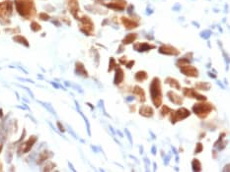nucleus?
<instances>
[{"label": "nucleus", "instance_id": "1", "mask_svg": "<svg viewBox=\"0 0 230 172\" xmlns=\"http://www.w3.org/2000/svg\"><path fill=\"white\" fill-rule=\"evenodd\" d=\"M17 12L23 18L30 19L36 15V6L33 0H15Z\"/></svg>", "mask_w": 230, "mask_h": 172}, {"label": "nucleus", "instance_id": "2", "mask_svg": "<svg viewBox=\"0 0 230 172\" xmlns=\"http://www.w3.org/2000/svg\"><path fill=\"white\" fill-rule=\"evenodd\" d=\"M151 100L155 107H160L162 104V89H161V81L158 77H154L149 86Z\"/></svg>", "mask_w": 230, "mask_h": 172}, {"label": "nucleus", "instance_id": "3", "mask_svg": "<svg viewBox=\"0 0 230 172\" xmlns=\"http://www.w3.org/2000/svg\"><path fill=\"white\" fill-rule=\"evenodd\" d=\"M193 112L201 119H206L211 114V112L214 109L212 103L206 102V100L200 101L193 105Z\"/></svg>", "mask_w": 230, "mask_h": 172}, {"label": "nucleus", "instance_id": "4", "mask_svg": "<svg viewBox=\"0 0 230 172\" xmlns=\"http://www.w3.org/2000/svg\"><path fill=\"white\" fill-rule=\"evenodd\" d=\"M169 114H170L171 123L176 124L179 121H182V120L188 118V117L191 115V111H189V110L185 107H181L178 110H172Z\"/></svg>", "mask_w": 230, "mask_h": 172}, {"label": "nucleus", "instance_id": "5", "mask_svg": "<svg viewBox=\"0 0 230 172\" xmlns=\"http://www.w3.org/2000/svg\"><path fill=\"white\" fill-rule=\"evenodd\" d=\"M81 21V25H80V31L82 32L86 36H94V23L92 22V20L87 17V16H83L81 19H79Z\"/></svg>", "mask_w": 230, "mask_h": 172}, {"label": "nucleus", "instance_id": "6", "mask_svg": "<svg viewBox=\"0 0 230 172\" xmlns=\"http://www.w3.org/2000/svg\"><path fill=\"white\" fill-rule=\"evenodd\" d=\"M183 91V94L187 98H190V99H198L199 101H204V100H206V96L201 94L200 93H198L195 91V89H191V88H184L182 89Z\"/></svg>", "mask_w": 230, "mask_h": 172}, {"label": "nucleus", "instance_id": "7", "mask_svg": "<svg viewBox=\"0 0 230 172\" xmlns=\"http://www.w3.org/2000/svg\"><path fill=\"white\" fill-rule=\"evenodd\" d=\"M37 140H38V137L37 136H31L29 138L28 141L23 143L21 146H20V148L18 149V154H26V153H28V151H30V149H32V147L36 144Z\"/></svg>", "mask_w": 230, "mask_h": 172}, {"label": "nucleus", "instance_id": "8", "mask_svg": "<svg viewBox=\"0 0 230 172\" xmlns=\"http://www.w3.org/2000/svg\"><path fill=\"white\" fill-rule=\"evenodd\" d=\"M158 52L164 55H174V56H178L180 54V50L170 44H162L158 48Z\"/></svg>", "mask_w": 230, "mask_h": 172}, {"label": "nucleus", "instance_id": "9", "mask_svg": "<svg viewBox=\"0 0 230 172\" xmlns=\"http://www.w3.org/2000/svg\"><path fill=\"white\" fill-rule=\"evenodd\" d=\"M180 71L182 74L188 76V77H193V78L199 77V70L195 66H192L190 64L180 67Z\"/></svg>", "mask_w": 230, "mask_h": 172}, {"label": "nucleus", "instance_id": "10", "mask_svg": "<svg viewBox=\"0 0 230 172\" xmlns=\"http://www.w3.org/2000/svg\"><path fill=\"white\" fill-rule=\"evenodd\" d=\"M126 5V0H113L111 3L105 4V6L108 7V8H111L113 10H117V11H123L125 9Z\"/></svg>", "mask_w": 230, "mask_h": 172}, {"label": "nucleus", "instance_id": "11", "mask_svg": "<svg viewBox=\"0 0 230 172\" xmlns=\"http://www.w3.org/2000/svg\"><path fill=\"white\" fill-rule=\"evenodd\" d=\"M154 48H155L154 44H150L148 43H137L133 44V49L138 52H146L151 49H154Z\"/></svg>", "mask_w": 230, "mask_h": 172}, {"label": "nucleus", "instance_id": "12", "mask_svg": "<svg viewBox=\"0 0 230 172\" xmlns=\"http://www.w3.org/2000/svg\"><path fill=\"white\" fill-rule=\"evenodd\" d=\"M67 6H68V9L70 11V13L74 16V18L79 20L78 12L80 11V7H79V3H78L77 0H68Z\"/></svg>", "mask_w": 230, "mask_h": 172}, {"label": "nucleus", "instance_id": "13", "mask_svg": "<svg viewBox=\"0 0 230 172\" xmlns=\"http://www.w3.org/2000/svg\"><path fill=\"white\" fill-rule=\"evenodd\" d=\"M116 72H115V78H114V84L115 85H120L123 83L124 79H125V72L124 70L120 67V65H118L116 67Z\"/></svg>", "mask_w": 230, "mask_h": 172}, {"label": "nucleus", "instance_id": "14", "mask_svg": "<svg viewBox=\"0 0 230 172\" xmlns=\"http://www.w3.org/2000/svg\"><path fill=\"white\" fill-rule=\"evenodd\" d=\"M121 23H123L124 27L126 28V30H133L135 28H137L139 25L136 21H134L132 19H130V18H126V17H121L120 19Z\"/></svg>", "mask_w": 230, "mask_h": 172}, {"label": "nucleus", "instance_id": "15", "mask_svg": "<svg viewBox=\"0 0 230 172\" xmlns=\"http://www.w3.org/2000/svg\"><path fill=\"white\" fill-rule=\"evenodd\" d=\"M132 93L137 96V99L139 100L140 103H144L146 101V96H145V92L144 89L139 87V86H135L133 87V89H132Z\"/></svg>", "mask_w": 230, "mask_h": 172}, {"label": "nucleus", "instance_id": "16", "mask_svg": "<svg viewBox=\"0 0 230 172\" xmlns=\"http://www.w3.org/2000/svg\"><path fill=\"white\" fill-rule=\"evenodd\" d=\"M167 96H168L169 100H170L171 102H173L174 104L181 105L182 103H183V98H182V96L179 95L177 93L173 92V91L168 92V93H167Z\"/></svg>", "mask_w": 230, "mask_h": 172}, {"label": "nucleus", "instance_id": "17", "mask_svg": "<svg viewBox=\"0 0 230 172\" xmlns=\"http://www.w3.org/2000/svg\"><path fill=\"white\" fill-rule=\"evenodd\" d=\"M75 73L78 76H81V77H83V78L89 77V74H88L84 64L81 63V62H79V61H77L75 63Z\"/></svg>", "mask_w": 230, "mask_h": 172}, {"label": "nucleus", "instance_id": "18", "mask_svg": "<svg viewBox=\"0 0 230 172\" xmlns=\"http://www.w3.org/2000/svg\"><path fill=\"white\" fill-rule=\"evenodd\" d=\"M139 114L143 117L150 118V117H152L154 115V110L149 105H141L139 107Z\"/></svg>", "mask_w": 230, "mask_h": 172}, {"label": "nucleus", "instance_id": "19", "mask_svg": "<svg viewBox=\"0 0 230 172\" xmlns=\"http://www.w3.org/2000/svg\"><path fill=\"white\" fill-rule=\"evenodd\" d=\"M136 38H137V33H127L123 39V44H131L134 43V40H136Z\"/></svg>", "mask_w": 230, "mask_h": 172}, {"label": "nucleus", "instance_id": "20", "mask_svg": "<svg viewBox=\"0 0 230 172\" xmlns=\"http://www.w3.org/2000/svg\"><path fill=\"white\" fill-rule=\"evenodd\" d=\"M165 83L166 84H169V86H170L171 88H174V89H181V85H180V83L178 82V80H176L174 78H171V77H168L166 78L165 80Z\"/></svg>", "mask_w": 230, "mask_h": 172}, {"label": "nucleus", "instance_id": "21", "mask_svg": "<svg viewBox=\"0 0 230 172\" xmlns=\"http://www.w3.org/2000/svg\"><path fill=\"white\" fill-rule=\"evenodd\" d=\"M148 79V74L145 71H138L134 74V80L137 82H143Z\"/></svg>", "mask_w": 230, "mask_h": 172}, {"label": "nucleus", "instance_id": "22", "mask_svg": "<svg viewBox=\"0 0 230 172\" xmlns=\"http://www.w3.org/2000/svg\"><path fill=\"white\" fill-rule=\"evenodd\" d=\"M211 84L206 82H197L195 84V88L201 89V91H209L211 89Z\"/></svg>", "mask_w": 230, "mask_h": 172}, {"label": "nucleus", "instance_id": "23", "mask_svg": "<svg viewBox=\"0 0 230 172\" xmlns=\"http://www.w3.org/2000/svg\"><path fill=\"white\" fill-rule=\"evenodd\" d=\"M53 154L51 151H49V150H44L42 154H40L39 156V159H38V164H40L42 162H44L45 160H46L48 158H50L51 156H52Z\"/></svg>", "mask_w": 230, "mask_h": 172}, {"label": "nucleus", "instance_id": "24", "mask_svg": "<svg viewBox=\"0 0 230 172\" xmlns=\"http://www.w3.org/2000/svg\"><path fill=\"white\" fill-rule=\"evenodd\" d=\"M13 40H14L15 43H18L23 44V45L26 46V47H29V46H30L28 39H27V38H26L25 37H23V36H15L14 38H13Z\"/></svg>", "mask_w": 230, "mask_h": 172}, {"label": "nucleus", "instance_id": "25", "mask_svg": "<svg viewBox=\"0 0 230 172\" xmlns=\"http://www.w3.org/2000/svg\"><path fill=\"white\" fill-rule=\"evenodd\" d=\"M192 169L194 171H201V163L198 158H194L192 161Z\"/></svg>", "mask_w": 230, "mask_h": 172}, {"label": "nucleus", "instance_id": "26", "mask_svg": "<svg viewBox=\"0 0 230 172\" xmlns=\"http://www.w3.org/2000/svg\"><path fill=\"white\" fill-rule=\"evenodd\" d=\"M76 107H77V110H78V112L81 114V116L83 117V119L85 120V123H86V126H87V133H88V135L89 136H91V131H90V124H89V122H88V119H87V117L80 111V109H79V105H78V103L76 102Z\"/></svg>", "mask_w": 230, "mask_h": 172}, {"label": "nucleus", "instance_id": "27", "mask_svg": "<svg viewBox=\"0 0 230 172\" xmlns=\"http://www.w3.org/2000/svg\"><path fill=\"white\" fill-rule=\"evenodd\" d=\"M188 64H191V61L187 59L186 57H183V58H180L178 61H177V63H176V65H177L179 68L182 67V66H185V65H188Z\"/></svg>", "mask_w": 230, "mask_h": 172}, {"label": "nucleus", "instance_id": "28", "mask_svg": "<svg viewBox=\"0 0 230 172\" xmlns=\"http://www.w3.org/2000/svg\"><path fill=\"white\" fill-rule=\"evenodd\" d=\"M171 111H172V109L170 107H168L167 105H163V106H162V108H161V110H160V115L162 117H165Z\"/></svg>", "mask_w": 230, "mask_h": 172}, {"label": "nucleus", "instance_id": "29", "mask_svg": "<svg viewBox=\"0 0 230 172\" xmlns=\"http://www.w3.org/2000/svg\"><path fill=\"white\" fill-rule=\"evenodd\" d=\"M119 64H117L116 59L114 57H110V63H109V69H108V72H112L114 69H116V67Z\"/></svg>", "mask_w": 230, "mask_h": 172}, {"label": "nucleus", "instance_id": "30", "mask_svg": "<svg viewBox=\"0 0 230 172\" xmlns=\"http://www.w3.org/2000/svg\"><path fill=\"white\" fill-rule=\"evenodd\" d=\"M31 30L36 33V32H39V31L42 30V27H40V25H39L37 22H32L31 23Z\"/></svg>", "mask_w": 230, "mask_h": 172}, {"label": "nucleus", "instance_id": "31", "mask_svg": "<svg viewBox=\"0 0 230 172\" xmlns=\"http://www.w3.org/2000/svg\"><path fill=\"white\" fill-rule=\"evenodd\" d=\"M56 166V163H53V162H48V163L45 164V167H44L43 169H44L45 171H50V170H52Z\"/></svg>", "mask_w": 230, "mask_h": 172}, {"label": "nucleus", "instance_id": "32", "mask_svg": "<svg viewBox=\"0 0 230 172\" xmlns=\"http://www.w3.org/2000/svg\"><path fill=\"white\" fill-rule=\"evenodd\" d=\"M202 149H204V144H202L201 143H198L197 147H195V154H198L201 153Z\"/></svg>", "mask_w": 230, "mask_h": 172}, {"label": "nucleus", "instance_id": "33", "mask_svg": "<svg viewBox=\"0 0 230 172\" xmlns=\"http://www.w3.org/2000/svg\"><path fill=\"white\" fill-rule=\"evenodd\" d=\"M211 36V31H204L202 33H201V37L202 38H205V39H208L209 38V37Z\"/></svg>", "mask_w": 230, "mask_h": 172}, {"label": "nucleus", "instance_id": "34", "mask_svg": "<svg viewBox=\"0 0 230 172\" xmlns=\"http://www.w3.org/2000/svg\"><path fill=\"white\" fill-rule=\"evenodd\" d=\"M39 18L43 21H49L50 20V16L46 13H40L39 15Z\"/></svg>", "mask_w": 230, "mask_h": 172}, {"label": "nucleus", "instance_id": "35", "mask_svg": "<svg viewBox=\"0 0 230 172\" xmlns=\"http://www.w3.org/2000/svg\"><path fill=\"white\" fill-rule=\"evenodd\" d=\"M40 103H42L43 105H45V108H48V109L50 110V111H51V112L52 114H55V115H56V112H55V110H53V108H52V107H51V106L50 104H46V103H45V102H40Z\"/></svg>", "mask_w": 230, "mask_h": 172}, {"label": "nucleus", "instance_id": "36", "mask_svg": "<svg viewBox=\"0 0 230 172\" xmlns=\"http://www.w3.org/2000/svg\"><path fill=\"white\" fill-rule=\"evenodd\" d=\"M134 63H135V61H134V60H131V61L126 62V63L125 65L126 66V68H127V69H131V68L133 67Z\"/></svg>", "mask_w": 230, "mask_h": 172}, {"label": "nucleus", "instance_id": "37", "mask_svg": "<svg viewBox=\"0 0 230 172\" xmlns=\"http://www.w3.org/2000/svg\"><path fill=\"white\" fill-rule=\"evenodd\" d=\"M57 127H58L59 131H60V132H62V133H64V132H65V129L63 128L62 124L60 123V122H57Z\"/></svg>", "mask_w": 230, "mask_h": 172}, {"label": "nucleus", "instance_id": "38", "mask_svg": "<svg viewBox=\"0 0 230 172\" xmlns=\"http://www.w3.org/2000/svg\"><path fill=\"white\" fill-rule=\"evenodd\" d=\"M126 60H127L126 56H123V57H120V58L119 61H120V64H124V65H125V64L126 63V62H127Z\"/></svg>", "mask_w": 230, "mask_h": 172}, {"label": "nucleus", "instance_id": "39", "mask_svg": "<svg viewBox=\"0 0 230 172\" xmlns=\"http://www.w3.org/2000/svg\"><path fill=\"white\" fill-rule=\"evenodd\" d=\"M185 57L192 62V60H193V52H188V53L185 55Z\"/></svg>", "mask_w": 230, "mask_h": 172}, {"label": "nucleus", "instance_id": "40", "mask_svg": "<svg viewBox=\"0 0 230 172\" xmlns=\"http://www.w3.org/2000/svg\"><path fill=\"white\" fill-rule=\"evenodd\" d=\"M125 132H126V135H127V138H128V140H130V143L132 144V138H131V133L128 132V130H127V129H126V130H125Z\"/></svg>", "mask_w": 230, "mask_h": 172}, {"label": "nucleus", "instance_id": "41", "mask_svg": "<svg viewBox=\"0 0 230 172\" xmlns=\"http://www.w3.org/2000/svg\"><path fill=\"white\" fill-rule=\"evenodd\" d=\"M124 51H125V47H124V45H121V44H120V45L119 46V49H118L117 53L120 54V52H124Z\"/></svg>", "mask_w": 230, "mask_h": 172}, {"label": "nucleus", "instance_id": "42", "mask_svg": "<svg viewBox=\"0 0 230 172\" xmlns=\"http://www.w3.org/2000/svg\"><path fill=\"white\" fill-rule=\"evenodd\" d=\"M133 99H134V96H127V98H126V101H132Z\"/></svg>", "mask_w": 230, "mask_h": 172}, {"label": "nucleus", "instance_id": "43", "mask_svg": "<svg viewBox=\"0 0 230 172\" xmlns=\"http://www.w3.org/2000/svg\"><path fill=\"white\" fill-rule=\"evenodd\" d=\"M133 12V5H130V7H128V13L131 14Z\"/></svg>", "mask_w": 230, "mask_h": 172}, {"label": "nucleus", "instance_id": "44", "mask_svg": "<svg viewBox=\"0 0 230 172\" xmlns=\"http://www.w3.org/2000/svg\"><path fill=\"white\" fill-rule=\"evenodd\" d=\"M151 153L155 155V154H156V148H155V146H153L152 147V149H151Z\"/></svg>", "mask_w": 230, "mask_h": 172}, {"label": "nucleus", "instance_id": "45", "mask_svg": "<svg viewBox=\"0 0 230 172\" xmlns=\"http://www.w3.org/2000/svg\"><path fill=\"white\" fill-rule=\"evenodd\" d=\"M168 159H169V160H170V155H168V156H166V159H165V161H164V163H165L166 165L168 164Z\"/></svg>", "mask_w": 230, "mask_h": 172}, {"label": "nucleus", "instance_id": "46", "mask_svg": "<svg viewBox=\"0 0 230 172\" xmlns=\"http://www.w3.org/2000/svg\"><path fill=\"white\" fill-rule=\"evenodd\" d=\"M130 108L131 109V112H134L135 111V106L134 105H130Z\"/></svg>", "mask_w": 230, "mask_h": 172}, {"label": "nucleus", "instance_id": "47", "mask_svg": "<svg viewBox=\"0 0 230 172\" xmlns=\"http://www.w3.org/2000/svg\"><path fill=\"white\" fill-rule=\"evenodd\" d=\"M208 75H209V76H211V77H212V78H216V76H214V75H212V74H211V72H208Z\"/></svg>", "mask_w": 230, "mask_h": 172}, {"label": "nucleus", "instance_id": "48", "mask_svg": "<svg viewBox=\"0 0 230 172\" xmlns=\"http://www.w3.org/2000/svg\"><path fill=\"white\" fill-rule=\"evenodd\" d=\"M3 116V112H2V109H0V118H2Z\"/></svg>", "mask_w": 230, "mask_h": 172}, {"label": "nucleus", "instance_id": "49", "mask_svg": "<svg viewBox=\"0 0 230 172\" xmlns=\"http://www.w3.org/2000/svg\"><path fill=\"white\" fill-rule=\"evenodd\" d=\"M2 148H3V144H0V153H1V150H2Z\"/></svg>", "mask_w": 230, "mask_h": 172}, {"label": "nucleus", "instance_id": "50", "mask_svg": "<svg viewBox=\"0 0 230 172\" xmlns=\"http://www.w3.org/2000/svg\"><path fill=\"white\" fill-rule=\"evenodd\" d=\"M1 166H2V164H1V162H0V170H2V167Z\"/></svg>", "mask_w": 230, "mask_h": 172}]
</instances>
